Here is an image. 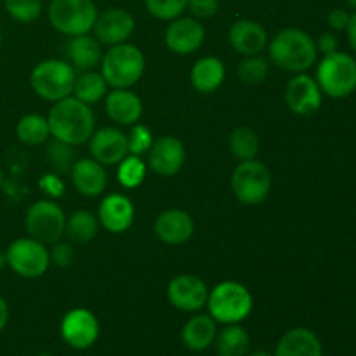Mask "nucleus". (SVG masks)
Returning <instances> with one entry per match:
<instances>
[{
    "mask_svg": "<svg viewBox=\"0 0 356 356\" xmlns=\"http://www.w3.org/2000/svg\"><path fill=\"white\" fill-rule=\"evenodd\" d=\"M47 122L52 138L72 146L89 141L96 127V118L89 104L72 96L56 101L49 111Z\"/></svg>",
    "mask_w": 356,
    "mask_h": 356,
    "instance_id": "1",
    "label": "nucleus"
},
{
    "mask_svg": "<svg viewBox=\"0 0 356 356\" xmlns=\"http://www.w3.org/2000/svg\"><path fill=\"white\" fill-rule=\"evenodd\" d=\"M270 59L282 70L305 73L316 63L318 49L313 37L299 28H285L270 42Z\"/></svg>",
    "mask_w": 356,
    "mask_h": 356,
    "instance_id": "2",
    "label": "nucleus"
},
{
    "mask_svg": "<svg viewBox=\"0 0 356 356\" xmlns=\"http://www.w3.org/2000/svg\"><path fill=\"white\" fill-rule=\"evenodd\" d=\"M145 56L136 45H111L110 51L101 58V75L113 89H129L141 80L145 73Z\"/></svg>",
    "mask_w": 356,
    "mask_h": 356,
    "instance_id": "3",
    "label": "nucleus"
},
{
    "mask_svg": "<svg viewBox=\"0 0 356 356\" xmlns=\"http://www.w3.org/2000/svg\"><path fill=\"white\" fill-rule=\"evenodd\" d=\"M252 294L238 282H221L209 292V315L225 325L243 322L252 312Z\"/></svg>",
    "mask_w": 356,
    "mask_h": 356,
    "instance_id": "4",
    "label": "nucleus"
},
{
    "mask_svg": "<svg viewBox=\"0 0 356 356\" xmlns=\"http://www.w3.org/2000/svg\"><path fill=\"white\" fill-rule=\"evenodd\" d=\"M75 68L63 59H47L31 70L30 83L38 97L45 101H61L72 96L75 86Z\"/></svg>",
    "mask_w": 356,
    "mask_h": 356,
    "instance_id": "5",
    "label": "nucleus"
},
{
    "mask_svg": "<svg viewBox=\"0 0 356 356\" xmlns=\"http://www.w3.org/2000/svg\"><path fill=\"white\" fill-rule=\"evenodd\" d=\"M316 82L323 94L344 99L356 90V59L346 52L323 56L316 68Z\"/></svg>",
    "mask_w": 356,
    "mask_h": 356,
    "instance_id": "6",
    "label": "nucleus"
},
{
    "mask_svg": "<svg viewBox=\"0 0 356 356\" xmlns=\"http://www.w3.org/2000/svg\"><path fill=\"white\" fill-rule=\"evenodd\" d=\"M49 21L63 35H87L94 28L97 9L94 0H51Z\"/></svg>",
    "mask_w": 356,
    "mask_h": 356,
    "instance_id": "7",
    "label": "nucleus"
},
{
    "mask_svg": "<svg viewBox=\"0 0 356 356\" xmlns=\"http://www.w3.org/2000/svg\"><path fill=\"white\" fill-rule=\"evenodd\" d=\"M232 188L243 205H259L271 191L270 169L259 160H243L232 174Z\"/></svg>",
    "mask_w": 356,
    "mask_h": 356,
    "instance_id": "8",
    "label": "nucleus"
},
{
    "mask_svg": "<svg viewBox=\"0 0 356 356\" xmlns=\"http://www.w3.org/2000/svg\"><path fill=\"white\" fill-rule=\"evenodd\" d=\"M7 266L21 278H40L51 266V254L45 243L31 238H17L7 247Z\"/></svg>",
    "mask_w": 356,
    "mask_h": 356,
    "instance_id": "9",
    "label": "nucleus"
},
{
    "mask_svg": "<svg viewBox=\"0 0 356 356\" xmlns=\"http://www.w3.org/2000/svg\"><path fill=\"white\" fill-rule=\"evenodd\" d=\"M24 225L31 238L42 243H56L65 235L66 216L52 200H38L28 209Z\"/></svg>",
    "mask_w": 356,
    "mask_h": 356,
    "instance_id": "10",
    "label": "nucleus"
},
{
    "mask_svg": "<svg viewBox=\"0 0 356 356\" xmlns=\"http://www.w3.org/2000/svg\"><path fill=\"white\" fill-rule=\"evenodd\" d=\"M167 298L170 305L181 312H200L207 305L209 289L207 284L197 275H177L169 282Z\"/></svg>",
    "mask_w": 356,
    "mask_h": 356,
    "instance_id": "11",
    "label": "nucleus"
},
{
    "mask_svg": "<svg viewBox=\"0 0 356 356\" xmlns=\"http://www.w3.org/2000/svg\"><path fill=\"white\" fill-rule=\"evenodd\" d=\"M61 337L75 350H87L99 337V322L89 309H72L61 320Z\"/></svg>",
    "mask_w": 356,
    "mask_h": 356,
    "instance_id": "12",
    "label": "nucleus"
},
{
    "mask_svg": "<svg viewBox=\"0 0 356 356\" xmlns=\"http://www.w3.org/2000/svg\"><path fill=\"white\" fill-rule=\"evenodd\" d=\"M323 92L318 82L306 73H298L285 87V103L289 110L301 117L316 113L322 106Z\"/></svg>",
    "mask_w": 356,
    "mask_h": 356,
    "instance_id": "13",
    "label": "nucleus"
},
{
    "mask_svg": "<svg viewBox=\"0 0 356 356\" xmlns=\"http://www.w3.org/2000/svg\"><path fill=\"white\" fill-rule=\"evenodd\" d=\"M136 21L132 14L125 9H108L104 13L97 14L96 23H94V35L99 44L104 45H118L124 44L134 33Z\"/></svg>",
    "mask_w": 356,
    "mask_h": 356,
    "instance_id": "14",
    "label": "nucleus"
},
{
    "mask_svg": "<svg viewBox=\"0 0 356 356\" xmlns=\"http://www.w3.org/2000/svg\"><path fill=\"white\" fill-rule=\"evenodd\" d=\"M89 149L103 165H117L129 155L127 136L117 127H103L90 136Z\"/></svg>",
    "mask_w": 356,
    "mask_h": 356,
    "instance_id": "15",
    "label": "nucleus"
},
{
    "mask_svg": "<svg viewBox=\"0 0 356 356\" xmlns=\"http://www.w3.org/2000/svg\"><path fill=\"white\" fill-rule=\"evenodd\" d=\"M184 162H186V152L179 139L174 136H163L153 141L149 148V167L153 172L163 177L176 176L183 169Z\"/></svg>",
    "mask_w": 356,
    "mask_h": 356,
    "instance_id": "16",
    "label": "nucleus"
},
{
    "mask_svg": "<svg viewBox=\"0 0 356 356\" xmlns=\"http://www.w3.org/2000/svg\"><path fill=\"white\" fill-rule=\"evenodd\" d=\"M205 40V28L195 17H176L165 31V44L172 52L188 56L197 52Z\"/></svg>",
    "mask_w": 356,
    "mask_h": 356,
    "instance_id": "17",
    "label": "nucleus"
},
{
    "mask_svg": "<svg viewBox=\"0 0 356 356\" xmlns=\"http://www.w3.org/2000/svg\"><path fill=\"white\" fill-rule=\"evenodd\" d=\"M153 232L156 238L167 245H183L193 236L195 221L181 209H169L155 219Z\"/></svg>",
    "mask_w": 356,
    "mask_h": 356,
    "instance_id": "18",
    "label": "nucleus"
},
{
    "mask_svg": "<svg viewBox=\"0 0 356 356\" xmlns=\"http://www.w3.org/2000/svg\"><path fill=\"white\" fill-rule=\"evenodd\" d=\"M136 211L125 195L113 193L103 198L97 211V221L110 233H124L132 226Z\"/></svg>",
    "mask_w": 356,
    "mask_h": 356,
    "instance_id": "19",
    "label": "nucleus"
},
{
    "mask_svg": "<svg viewBox=\"0 0 356 356\" xmlns=\"http://www.w3.org/2000/svg\"><path fill=\"white\" fill-rule=\"evenodd\" d=\"M70 174H72V183L75 190L83 197H99L106 188V170L103 163L94 159L76 160Z\"/></svg>",
    "mask_w": 356,
    "mask_h": 356,
    "instance_id": "20",
    "label": "nucleus"
},
{
    "mask_svg": "<svg viewBox=\"0 0 356 356\" xmlns=\"http://www.w3.org/2000/svg\"><path fill=\"white\" fill-rule=\"evenodd\" d=\"M229 44L238 54L256 56L266 47L268 33L257 21L238 19L229 28Z\"/></svg>",
    "mask_w": 356,
    "mask_h": 356,
    "instance_id": "21",
    "label": "nucleus"
},
{
    "mask_svg": "<svg viewBox=\"0 0 356 356\" xmlns=\"http://www.w3.org/2000/svg\"><path fill=\"white\" fill-rule=\"evenodd\" d=\"M63 54H65L66 61L80 72L94 70V66H97V63H101V58H103L101 44L89 33L70 37V40L65 44Z\"/></svg>",
    "mask_w": 356,
    "mask_h": 356,
    "instance_id": "22",
    "label": "nucleus"
},
{
    "mask_svg": "<svg viewBox=\"0 0 356 356\" xmlns=\"http://www.w3.org/2000/svg\"><path fill=\"white\" fill-rule=\"evenodd\" d=\"M275 356H323V346L313 330L296 327L282 336Z\"/></svg>",
    "mask_w": 356,
    "mask_h": 356,
    "instance_id": "23",
    "label": "nucleus"
},
{
    "mask_svg": "<svg viewBox=\"0 0 356 356\" xmlns=\"http://www.w3.org/2000/svg\"><path fill=\"white\" fill-rule=\"evenodd\" d=\"M106 113L115 124L134 125L143 115V103L129 89H115L106 94Z\"/></svg>",
    "mask_w": 356,
    "mask_h": 356,
    "instance_id": "24",
    "label": "nucleus"
},
{
    "mask_svg": "<svg viewBox=\"0 0 356 356\" xmlns=\"http://www.w3.org/2000/svg\"><path fill=\"white\" fill-rule=\"evenodd\" d=\"M226 79L225 65L219 58L205 56L191 68V83L202 94H211L222 86Z\"/></svg>",
    "mask_w": 356,
    "mask_h": 356,
    "instance_id": "25",
    "label": "nucleus"
},
{
    "mask_svg": "<svg viewBox=\"0 0 356 356\" xmlns=\"http://www.w3.org/2000/svg\"><path fill=\"white\" fill-rule=\"evenodd\" d=\"M211 315H197L188 320L183 327V343L191 351H204L211 346L218 336V325Z\"/></svg>",
    "mask_w": 356,
    "mask_h": 356,
    "instance_id": "26",
    "label": "nucleus"
},
{
    "mask_svg": "<svg viewBox=\"0 0 356 356\" xmlns=\"http://www.w3.org/2000/svg\"><path fill=\"white\" fill-rule=\"evenodd\" d=\"M216 351L219 356H243L249 351L250 339L245 329L238 323L226 325L221 332L216 336Z\"/></svg>",
    "mask_w": 356,
    "mask_h": 356,
    "instance_id": "27",
    "label": "nucleus"
},
{
    "mask_svg": "<svg viewBox=\"0 0 356 356\" xmlns=\"http://www.w3.org/2000/svg\"><path fill=\"white\" fill-rule=\"evenodd\" d=\"M108 83L101 73L92 72H83L75 79V86H73V97L80 99L86 104L97 103L106 96Z\"/></svg>",
    "mask_w": 356,
    "mask_h": 356,
    "instance_id": "28",
    "label": "nucleus"
},
{
    "mask_svg": "<svg viewBox=\"0 0 356 356\" xmlns=\"http://www.w3.org/2000/svg\"><path fill=\"white\" fill-rule=\"evenodd\" d=\"M16 136L21 143L28 146L42 145L51 136L47 118L37 113L24 115V117L19 118L16 125Z\"/></svg>",
    "mask_w": 356,
    "mask_h": 356,
    "instance_id": "29",
    "label": "nucleus"
},
{
    "mask_svg": "<svg viewBox=\"0 0 356 356\" xmlns=\"http://www.w3.org/2000/svg\"><path fill=\"white\" fill-rule=\"evenodd\" d=\"M65 233L75 243H87L96 238L97 218L89 211H76L66 219Z\"/></svg>",
    "mask_w": 356,
    "mask_h": 356,
    "instance_id": "30",
    "label": "nucleus"
},
{
    "mask_svg": "<svg viewBox=\"0 0 356 356\" xmlns=\"http://www.w3.org/2000/svg\"><path fill=\"white\" fill-rule=\"evenodd\" d=\"M259 138L249 127H238L229 136V149L238 160H254L259 153Z\"/></svg>",
    "mask_w": 356,
    "mask_h": 356,
    "instance_id": "31",
    "label": "nucleus"
},
{
    "mask_svg": "<svg viewBox=\"0 0 356 356\" xmlns=\"http://www.w3.org/2000/svg\"><path fill=\"white\" fill-rule=\"evenodd\" d=\"M146 177V163L141 156L127 155L118 163L117 179L124 188H138Z\"/></svg>",
    "mask_w": 356,
    "mask_h": 356,
    "instance_id": "32",
    "label": "nucleus"
},
{
    "mask_svg": "<svg viewBox=\"0 0 356 356\" xmlns=\"http://www.w3.org/2000/svg\"><path fill=\"white\" fill-rule=\"evenodd\" d=\"M270 65L263 56H247L238 66V79L247 86H259L266 80Z\"/></svg>",
    "mask_w": 356,
    "mask_h": 356,
    "instance_id": "33",
    "label": "nucleus"
},
{
    "mask_svg": "<svg viewBox=\"0 0 356 356\" xmlns=\"http://www.w3.org/2000/svg\"><path fill=\"white\" fill-rule=\"evenodd\" d=\"M45 155H47L49 165H51L58 174L70 172L73 163H75V152H73V146L66 145V143L63 141H58V139L49 143Z\"/></svg>",
    "mask_w": 356,
    "mask_h": 356,
    "instance_id": "34",
    "label": "nucleus"
},
{
    "mask_svg": "<svg viewBox=\"0 0 356 356\" xmlns=\"http://www.w3.org/2000/svg\"><path fill=\"white\" fill-rule=\"evenodd\" d=\"M7 14L19 23H31L42 13V0H3Z\"/></svg>",
    "mask_w": 356,
    "mask_h": 356,
    "instance_id": "35",
    "label": "nucleus"
},
{
    "mask_svg": "<svg viewBox=\"0 0 356 356\" xmlns=\"http://www.w3.org/2000/svg\"><path fill=\"white\" fill-rule=\"evenodd\" d=\"M146 9L153 17L162 21H172L183 16L188 0H145Z\"/></svg>",
    "mask_w": 356,
    "mask_h": 356,
    "instance_id": "36",
    "label": "nucleus"
},
{
    "mask_svg": "<svg viewBox=\"0 0 356 356\" xmlns=\"http://www.w3.org/2000/svg\"><path fill=\"white\" fill-rule=\"evenodd\" d=\"M127 145H129V155L141 156L149 152L153 145V134L146 125L136 124L131 129V134L127 136Z\"/></svg>",
    "mask_w": 356,
    "mask_h": 356,
    "instance_id": "37",
    "label": "nucleus"
},
{
    "mask_svg": "<svg viewBox=\"0 0 356 356\" xmlns=\"http://www.w3.org/2000/svg\"><path fill=\"white\" fill-rule=\"evenodd\" d=\"M49 254H51V263L58 268H70L76 259L75 247L66 242L52 243V249L49 250Z\"/></svg>",
    "mask_w": 356,
    "mask_h": 356,
    "instance_id": "38",
    "label": "nucleus"
},
{
    "mask_svg": "<svg viewBox=\"0 0 356 356\" xmlns=\"http://www.w3.org/2000/svg\"><path fill=\"white\" fill-rule=\"evenodd\" d=\"M188 10L198 19H209L219 10V0H188Z\"/></svg>",
    "mask_w": 356,
    "mask_h": 356,
    "instance_id": "39",
    "label": "nucleus"
},
{
    "mask_svg": "<svg viewBox=\"0 0 356 356\" xmlns=\"http://www.w3.org/2000/svg\"><path fill=\"white\" fill-rule=\"evenodd\" d=\"M38 188L44 191V195H47L49 198H59L65 191V183H63L61 177L58 174H44L38 181Z\"/></svg>",
    "mask_w": 356,
    "mask_h": 356,
    "instance_id": "40",
    "label": "nucleus"
},
{
    "mask_svg": "<svg viewBox=\"0 0 356 356\" xmlns=\"http://www.w3.org/2000/svg\"><path fill=\"white\" fill-rule=\"evenodd\" d=\"M350 19H351V14L348 13V10L339 9V7L330 10L329 16H327V23H329V26L336 31L346 30L348 24H350Z\"/></svg>",
    "mask_w": 356,
    "mask_h": 356,
    "instance_id": "41",
    "label": "nucleus"
},
{
    "mask_svg": "<svg viewBox=\"0 0 356 356\" xmlns=\"http://www.w3.org/2000/svg\"><path fill=\"white\" fill-rule=\"evenodd\" d=\"M337 47H339V42H337V37L334 33H322L316 40V49L323 56L332 54V52L337 51Z\"/></svg>",
    "mask_w": 356,
    "mask_h": 356,
    "instance_id": "42",
    "label": "nucleus"
},
{
    "mask_svg": "<svg viewBox=\"0 0 356 356\" xmlns=\"http://www.w3.org/2000/svg\"><path fill=\"white\" fill-rule=\"evenodd\" d=\"M346 33H348V40H350L351 47H353V51L356 52V13L351 14V19L346 28Z\"/></svg>",
    "mask_w": 356,
    "mask_h": 356,
    "instance_id": "43",
    "label": "nucleus"
},
{
    "mask_svg": "<svg viewBox=\"0 0 356 356\" xmlns=\"http://www.w3.org/2000/svg\"><path fill=\"white\" fill-rule=\"evenodd\" d=\"M7 322H9V306H7L6 299L0 296V332L6 329Z\"/></svg>",
    "mask_w": 356,
    "mask_h": 356,
    "instance_id": "44",
    "label": "nucleus"
},
{
    "mask_svg": "<svg viewBox=\"0 0 356 356\" xmlns=\"http://www.w3.org/2000/svg\"><path fill=\"white\" fill-rule=\"evenodd\" d=\"M6 266H7V256L3 250H0V271H2Z\"/></svg>",
    "mask_w": 356,
    "mask_h": 356,
    "instance_id": "45",
    "label": "nucleus"
},
{
    "mask_svg": "<svg viewBox=\"0 0 356 356\" xmlns=\"http://www.w3.org/2000/svg\"><path fill=\"white\" fill-rule=\"evenodd\" d=\"M249 356H273V355L268 353V351H254V353H250Z\"/></svg>",
    "mask_w": 356,
    "mask_h": 356,
    "instance_id": "46",
    "label": "nucleus"
},
{
    "mask_svg": "<svg viewBox=\"0 0 356 356\" xmlns=\"http://www.w3.org/2000/svg\"><path fill=\"white\" fill-rule=\"evenodd\" d=\"M3 177H6V176H3V169L0 167V188L3 186Z\"/></svg>",
    "mask_w": 356,
    "mask_h": 356,
    "instance_id": "47",
    "label": "nucleus"
},
{
    "mask_svg": "<svg viewBox=\"0 0 356 356\" xmlns=\"http://www.w3.org/2000/svg\"><path fill=\"white\" fill-rule=\"evenodd\" d=\"M348 6H350L351 9L356 10V0H348Z\"/></svg>",
    "mask_w": 356,
    "mask_h": 356,
    "instance_id": "48",
    "label": "nucleus"
},
{
    "mask_svg": "<svg viewBox=\"0 0 356 356\" xmlns=\"http://www.w3.org/2000/svg\"><path fill=\"white\" fill-rule=\"evenodd\" d=\"M0 45H2V35H0Z\"/></svg>",
    "mask_w": 356,
    "mask_h": 356,
    "instance_id": "49",
    "label": "nucleus"
},
{
    "mask_svg": "<svg viewBox=\"0 0 356 356\" xmlns=\"http://www.w3.org/2000/svg\"><path fill=\"white\" fill-rule=\"evenodd\" d=\"M38 356H51V355H38Z\"/></svg>",
    "mask_w": 356,
    "mask_h": 356,
    "instance_id": "50",
    "label": "nucleus"
}]
</instances>
